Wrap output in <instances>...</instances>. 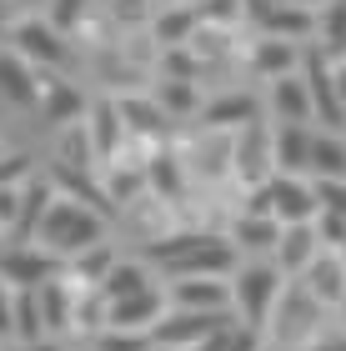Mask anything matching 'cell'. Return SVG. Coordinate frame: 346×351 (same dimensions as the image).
Wrapping results in <instances>:
<instances>
[{
	"mask_svg": "<svg viewBox=\"0 0 346 351\" xmlns=\"http://www.w3.org/2000/svg\"><path fill=\"white\" fill-rule=\"evenodd\" d=\"M140 261L161 266L171 281L176 276H221V281H231V271L241 266V251L231 246L226 231H176V236H156Z\"/></svg>",
	"mask_w": 346,
	"mask_h": 351,
	"instance_id": "cell-1",
	"label": "cell"
},
{
	"mask_svg": "<svg viewBox=\"0 0 346 351\" xmlns=\"http://www.w3.org/2000/svg\"><path fill=\"white\" fill-rule=\"evenodd\" d=\"M106 231H111V216H106V211H96V206H86V201H75V196H55L51 211L40 216L36 246L71 266L81 251L106 246Z\"/></svg>",
	"mask_w": 346,
	"mask_h": 351,
	"instance_id": "cell-2",
	"label": "cell"
},
{
	"mask_svg": "<svg viewBox=\"0 0 346 351\" xmlns=\"http://www.w3.org/2000/svg\"><path fill=\"white\" fill-rule=\"evenodd\" d=\"M281 291H286V276H281V266L271 256L241 261L231 271V316L251 331H266L281 306Z\"/></svg>",
	"mask_w": 346,
	"mask_h": 351,
	"instance_id": "cell-3",
	"label": "cell"
},
{
	"mask_svg": "<svg viewBox=\"0 0 346 351\" xmlns=\"http://www.w3.org/2000/svg\"><path fill=\"white\" fill-rule=\"evenodd\" d=\"M241 211H261L271 216L276 226H311L317 221V186H311V176H271L261 191H246V206Z\"/></svg>",
	"mask_w": 346,
	"mask_h": 351,
	"instance_id": "cell-4",
	"label": "cell"
},
{
	"mask_svg": "<svg viewBox=\"0 0 346 351\" xmlns=\"http://www.w3.org/2000/svg\"><path fill=\"white\" fill-rule=\"evenodd\" d=\"M5 45H10L21 60H30L40 75H66V71L75 66V45H71V36H60V30L45 21V15H21V21L10 25Z\"/></svg>",
	"mask_w": 346,
	"mask_h": 351,
	"instance_id": "cell-5",
	"label": "cell"
},
{
	"mask_svg": "<svg viewBox=\"0 0 346 351\" xmlns=\"http://www.w3.org/2000/svg\"><path fill=\"white\" fill-rule=\"evenodd\" d=\"M317 326H326V311L311 301V291L301 281H286V291H281V306L271 316V326H266V341L281 346V351H301L321 337Z\"/></svg>",
	"mask_w": 346,
	"mask_h": 351,
	"instance_id": "cell-6",
	"label": "cell"
},
{
	"mask_svg": "<svg viewBox=\"0 0 346 351\" xmlns=\"http://www.w3.org/2000/svg\"><path fill=\"white\" fill-rule=\"evenodd\" d=\"M231 171L246 191H261L266 181L276 176V161H271V121H251L231 136Z\"/></svg>",
	"mask_w": 346,
	"mask_h": 351,
	"instance_id": "cell-7",
	"label": "cell"
},
{
	"mask_svg": "<svg viewBox=\"0 0 346 351\" xmlns=\"http://www.w3.org/2000/svg\"><path fill=\"white\" fill-rule=\"evenodd\" d=\"M66 276V261H55L51 251H40L36 241H10L0 251V281L15 291H40L45 281Z\"/></svg>",
	"mask_w": 346,
	"mask_h": 351,
	"instance_id": "cell-8",
	"label": "cell"
},
{
	"mask_svg": "<svg viewBox=\"0 0 346 351\" xmlns=\"http://www.w3.org/2000/svg\"><path fill=\"white\" fill-rule=\"evenodd\" d=\"M226 322H236L231 311H216L211 316V311H176V306H171L161 322L151 326V341L166 346V351H196L206 337H216Z\"/></svg>",
	"mask_w": 346,
	"mask_h": 351,
	"instance_id": "cell-9",
	"label": "cell"
},
{
	"mask_svg": "<svg viewBox=\"0 0 346 351\" xmlns=\"http://www.w3.org/2000/svg\"><path fill=\"white\" fill-rule=\"evenodd\" d=\"M261 106H266V121L271 125H317V110H311V90L301 81V71L281 75V81H266Z\"/></svg>",
	"mask_w": 346,
	"mask_h": 351,
	"instance_id": "cell-10",
	"label": "cell"
},
{
	"mask_svg": "<svg viewBox=\"0 0 346 351\" xmlns=\"http://www.w3.org/2000/svg\"><path fill=\"white\" fill-rule=\"evenodd\" d=\"M166 311H171L166 286H151V291H140V296L106 301V326H111V331H146V337H151V326L161 322ZM106 326H101V331H106Z\"/></svg>",
	"mask_w": 346,
	"mask_h": 351,
	"instance_id": "cell-11",
	"label": "cell"
},
{
	"mask_svg": "<svg viewBox=\"0 0 346 351\" xmlns=\"http://www.w3.org/2000/svg\"><path fill=\"white\" fill-rule=\"evenodd\" d=\"M166 301L176 311H231V281L221 276H176L166 281Z\"/></svg>",
	"mask_w": 346,
	"mask_h": 351,
	"instance_id": "cell-12",
	"label": "cell"
},
{
	"mask_svg": "<svg viewBox=\"0 0 346 351\" xmlns=\"http://www.w3.org/2000/svg\"><path fill=\"white\" fill-rule=\"evenodd\" d=\"M40 90H45V75L30 60H21L15 51H0V101L15 110H36Z\"/></svg>",
	"mask_w": 346,
	"mask_h": 351,
	"instance_id": "cell-13",
	"label": "cell"
},
{
	"mask_svg": "<svg viewBox=\"0 0 346 351\" xmlns=\"http://www.w3.org/2000/svg\"><path fill=\"white\" fill-rule=\"evenodd\" d=\"M301 286L311 291V301H317L321 311H341V301H346V261H341V251H321V256L306 266Z\"/></svg>",
	"mask_w": 346,
	"mask_h": 351,
	"instance_id": "cell-14",
	"label": "cell"
},
{
	"mask_svg": "<svg viewBox=\"0 0 346 351\" xmlns=\"http://www.w3.org/2000/svg\"><path fill=\"white\" fill-rule=\"evenodd\" d=\"M251 121H266V106H261V95H241V90H231V95H216L211 106H201V125L206 131H241V125Z\"/></svg>",
	"mask_w": 346,
	"mask_h": 351,
	"instance_id": "cell-15",
	"label": "cell"
},
{
	"mask_svg": "<svg viewBox=\"0 0 346 351\" xmlns=\"http://www.w3.org/2000/svg\"><path fill=\"white\" fill-rule=\"evenodd\" d=\"M256 30L261 36H276V40H291V45H311L317 40V10L281 0V5H271L266 15H256Z\"/></svg>",
	"mask_w": 346,
	"mask_h": 351,
	"instance_id": "cell-16",
	"label": "cell"
},
{
	"mask_svg": "<svg viewBox=\"0 0 346 351\" xmlns=\"http://www.w3.org/2000/svg\"><path fill=\"white\" fill-rule=\"evenodd\" d=\"M231 246L241 251V261H261V256H271L276 241H281V226L271 216H261V211H241L231 221Z\"/></svg>",
	"mask_w": 346,
	"mask_h": 351,
	"instance_id": "cell-17",
	"label": "cell"
},
{
	"mask_svg": "<svg viewBox=\"0 0 346 351\" xmlns=\"http://www.w3.org/2000/svg\"><path fill=\"white\" fill-rule=\"evenodd\" d=\"M321 256V241H317V226H281V241L271 251V261L281 266L286 281H301L306 266Z\"/></svg>",
	"mask_w": 346,
	"mask_h": 351,
	"instance_id": "cell-18",
	"label": "cell"
},
{
	"mask_svg": "<svg viewBox=\"0 0 346 351\" xmlns=\"http://www.w3.org/2000/svg\"><path fill=\"white\" fill-rule=\"evenodd\" d=\"M86 131H90V146H96V161H101V171L121 156V146H125V121H121V106L116 101H96L86 110Z\"/></svg>",
	"mask_w": 346,
	"mask_h": 351,
	"instance_id": "cell-19",
	"label": "cell"
},
{
	"mask_svg": "<svg viewBox=\"0 0 346 351\" xmlns=\"http://www.w3.org/2000/svg\"><path fill=\"white\" fill-rule=\"evenodd\" d=\"M86 95H81V86H71L66 75H45V90H40V116L51 121V125H81L86 121Z\"/></svg>",
	"mask_w": 346,
	"mask_h": 351,
	"instance_id": "cell-20",
	"label": "cell"
},
{
	"mask_svg": "<svg viewBox=\"0 0 346 351\" xmlns=\"http://www.w3.org/2000/svg\"><path fill=\"white\" fill-rule=\"evenodd\" d=\"M317 125H271V161L281 176H306Z\"/></svg>",
	"mask_w": 346,
	"mask_h": 351,
	"instance_id": "cell-21",
	"label": "cell"
},
{
	"mask_svg": "<svg viewBox=\"0 0 346 351\" xmlns=\"http://www.w3.org/2000/svg\"><path fill=\"white\" fill-rule=\"evenodd\" d=\"M301 56H306V45L261 36L256 45H251V71H256L261 81H281V75H296V71H301Z\"/></svg>",
	"mask_w": 346,
	"mask_h": 351,
	"instance_id": "cell-22",
	"label": "cell"
},
{
	"mask_svg": "<svg viewBox=\"0 0 346 351\" xmlns=\"http://www.w3.org/2000/svg\"><path fill=\"white\" fill-rule=\"evenodd\" d=\"M121 121H125V136H140V141H166L171 131V116L161 110L156 95H121Z\"/></svg>",
	"mask_w": 346,
	"mask_h": 351,
	"instance_id": "cell-23",
	"label": "cell"
},
{
	"mask_svg": "<svg viewBox=\"0 0 346 351\" xmlns=\"http://www.w3.org/2000/svg\"><path fill=\"white\" fill-rule=\"evenodd\" d=\"M311 181H346V136L341 131H317L311 136Z\"/></svg>",
	"mask_w": 346,
	"mask_h": 351,
	"instance_id": "cell-24",
	"label": "cell"
},
{
	"mask_svg": "<svg viewBox=\"0 0 346 351\" xmlns=\"http://www.w3.org/2000/svg\"><path fill=\"white\" fill-rule=\"evenodd\" d=\"M156 40H161V51H181V45H191L196 40V30H201V10L196 5H171V10H156Z\"/></svg>",
	"mask_w": 346,
	"mask_h": 351,
	"instance_id": "cell-25",
	"label": "cell"
},
{
	"mask_svg": "<svg viewBox=\"0 0 346 351\" xmlns=\"http://www.w3.org/2000/svg\"><path fill=\"white\" fill-rule=\"evenodd\" d=\"M151 286H161V281H156V266H146V261H116L111 276L101 281V296L106 301H125V296L151 291Z\"/></svg>",
	"mask_w": 346,
	"mask_h": 351,
	"instance_id": "cell-26",
	"label": "cell"
},
{
	"mask_svg": "<svg viewBox=\"0 0 346 351\" xmlns=\"http://www.w3.org/2000/svg\"><path fill=\"white\" fill-rule=\"evenodd\" d=\"M151 95H156V101H161V110H166L171 121L201 116V86H196V81H181V75H161Z\"/></svg>",
	"mask_w": 346,
	"mask_h": 351,
	"instance_id": "cell-27",
	"label": "cell"
},
{
	"mask_svg": "<svg viewBox=\"0 0 346 351\" xmlns=\"http://www.w3.org/2000/svg\"><path fill=\"white\" fill-rule=\"evenodd\" d=\"M140 171H146V191H156V196H166V201H176V196H181V186H186V166H181V156H176V151H156Z\"/></svg>",
	"mask_w": 346,
	"mask_h": 351,
	"instance_id": "cell-28",
	"label": "cell"
},
{
	"mask_svg": "<svg viewBox=\"0 0 346 351\" xmlns=\"http://www.w3.org/2000/svg\"><path fill=\"white\" fill-rule=\"evenodd\" d=\"M311 45H321L332 60H346V0L317 10V40H311Z\"/></svg>",
	"mask_w": 346,
	"mask_h": 351,
	"instance_id": "cell-29",
	"label": "cell"
},
{
	"mask_svg": "<svg viewBox=\"0 0 346 351\" xmlns=\"http://www.w3.org/2000/svg\"><path fill=\"white\" fill-rule=\"evenodd\" d=\"M86 15H90V0H51V5H45V21H51L60 36H75Z\"/></svg>",
	"mask_w": 346,
	"mask_h": 351,
	"instance_id": "cell-30",
	"label": "cell"
},
{
	"mask_svg": "<svg viewBox=\"0 0 346 351\" xmlns=\"http://www.w3.org/2000/svg\"><path fill=\"white\" fill-rule=\"evenodd\" d=\"M90 351H151V337L146 331H96V346Z\"/></svg>",
	"mask_w": 346,
	"mask_h": 351,
	"instance_id": "cell-31",
	"label": "cell"
},
{
	"mask_svg": "<svg viewBox=\"0 0 346 351\" xmlns=\"http://www.w3.org/2000/svg\"><path fill=\"white\" fill-rule=\"evenodd\" d=\"M317 241H321V251H346V216H336V211H317Z\"/></svg>",
	"mask_w": 346,
	"mask_h": 351,
	"instance_id": "cell-32",
	"label": "cell"
},
{
	"mask_svg": "<svg viewBox=\"0 0 346 351\" xmlns=\"http://www.w3.org/2000/svg\"><path fill=\"white\" fill-rule=\"evenodd\" d=\"M111 15L116 25H151L156 10H146V0H111Z\"/></svg>",
	"mask_w": 346,
	"mask_h": 351,
	"instance_id": "cell-33",
	"label": "cell"
},
{
	"mask_svg": "<svg viewBox=\"0 0 346 351\" xmlns=\"http://www.w3.org/2000/svg\"><path fill=\"white\" fill-rule=\"evenodd\" d=\"M311 186H317V206L321 211L346 216V181H311Z\"/></svg>",
	"mask_w": 346,
	"mask_h": 351,
	"instance_id": "cell-34",
	"label": "cell"
},
{
	"mask_svg": "<svg viewBox=\"0 0 346 351\" xmlns=\"http://www.w3.org/2000/svg\"><path fill=\"white\" fill-rule=\"evenodd\" d=\"M15 221H21V186H0V226L15 236Z\"/></svg>",
	"mask_w": 346,
	"mask_h": 351,
	"instance_id": "cell-35",
	"label": "cell"
},
{
	"mask_svg": "<svg viewBox=\"0 0 346 351\" xmlns=\"http://www.w3.org/2000/svg\"><path fill=\"white\" fill-rule=\"evenodd\" d=\"M0 341H15V286L0 281Z\"/></svg>",
	"mask_w": 346,
	"mask_h": 351,
	"instance_id": "cell-36",
	"label": "cell"
},
{
	"mask_svg": "<svg viewBox=\"0 0 346 351\" xmlns=\"http://www.w3.org/2000/svg\"><path fill=\"white\" fill-rule=\"evenodd\" d=\"M21 351H66V341H60V337H45V341H36V346H21Z\"/></svg>",
	"mask_w": 346,
	"mask_h": 351,
	"instance_id": "cell-37",
	"label": "cell"
},
{
	"mask_svg": "<svg viewBox=\"0 0 346 351\" xmlns=\"http://www.w3.org/2000/svg\"><path fill=\"white\" fill-rule=\"evenodd\" d=\"M291 5H306V10H326V5H336V0H291Z\"/></svg>",
	"mask_w": 346,
	"mask_h": 351,
	"instance_id": "cell-38",
	"label": "cell"
},
{
	"mask_svg": "<svg viewBox=\"0 0 346 351\" xmlns=\"http://www.w3.org/2000/svg\"><path fill=\"white\" fill-rule=\"evenodd\" d=\"M10 25H15V21H5V10H0V36H10Z\"/></svg>",
	"mask_w": 346,
	"mask_h": 351,
	"instance_id": "cell-39",
	"label": "cell"
},
{
	"mask_svg": "<svg viewBox=\"0 0 346 351\" xmlns=\"http://www.w3.org/2000/svg\"><path fill=\"white\" fill-rule=\"evenodd\" d=\"M301 351H326V341H321V337H317V341H311V346H301Z\"/></svg>",
	"mask_w": 346,
	"mask_h": 351,
	"instance_id": "cell-40",
	"label": "cell"
},
{
	"mask_svg": "<svg viewBox=\"0 0 346 351\" xmlns=\"http://www.w3.org/2000/svg\"><path fill=\"white\" fill-rule=\"evenodd\" d=\"M341 322H346V301H341Z\"/></svg>",
	"mask_w": 346,
	"mask_h": 351,
	"instance_id": "cell-41",
	"label": "cell"
},
{
	"mask_svg": "<svg viewBox=\"0 0 346 351\" xmlns=\"http://www.w3.org/2000/svg\"><path fill=\"white\" fill-rule=\"evenodd\" d=\"M266 351H281V346H271V341H266Z\"/></svg>",
	"mask_w": 346,
	"mask_h": 351,
	"instance_id": "cell-42",
	"label": "cell"
},
{
	"mask_svg": "<svg viewBox=\"0 0 346 351\" xmlns=\"http://www.w3.org/2000/svg\"><path fill=\"white\" fill-rule=\"evenodd\" d=\"M151 351H166V346H156V341H151Z\"/></svg>",
	"mask_w": 346,
	"mask_h": 351,
	"instance_id": "cell-43",
	"label": "cell"
},
{
	"mask_svg": "<svg viewBox=\"0 0 346 351\" xmlns=\"http://www.w3.org/2000/svg\"><path fill=\"white\" fill-rule=\"evenodd\" d=\"M341 261H346V251H341Z\"/></svg>",
	"mask_w": 346,
	"mask_h": 351,
	"instance_id": "cell-44",
	"label": "cell"
}]
</instances>
